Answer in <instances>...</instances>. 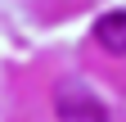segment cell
Instances as JSON below:
<instances>
[{"mask_svg":"<svg viewBox=\"0 0 126 122\" xmlns=\"http://www.w3.org/2000/svg\"><path fill=\"white\" fill-rule=\"evenodd\" d=\"M54 113H59V122H108L104 104L94 100L86 86H77V81H63V86H59Z\"/></svg>","mask_w":126,"mask_h":122,"instance_id":"1","label":"cell"},{"mask_svg":"<svg viewBox=\"0 0 126 122\" xmlns=\"http://www.w3.org/2000/svg\"><path fill=\"white\" fill-rule=\"evenodd\" d=\"M94 41H99L108 54H126V9L99 14V18H94Z\"/></svg>","mask_w":126,"mask_h":122,"instance_id":"2","label":"cell"}]
</instances>
